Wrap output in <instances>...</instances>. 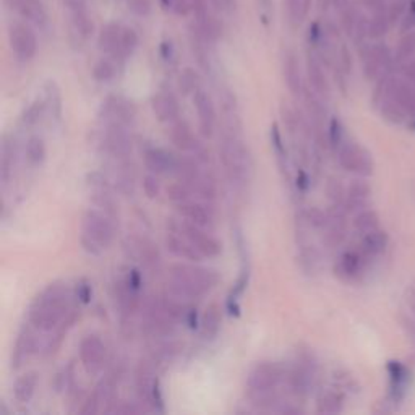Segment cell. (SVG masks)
Here are the masks:
<instances>
[{
  "label": "cell",
  "mask_w": 415,
  "mask_h": 415,
  "mask_svg": "<svg viewBox=\"0 0 415 415\" xmlns=\"http://www.w3.org/2000/svg\"><path fill=\"white\" fill-rule=\"evenodd\" d=\"M177 211L180 212L182 217H185L187 221L197 224L200 227H210L212 224L211 211L206 210V206L192 203V201H185V203L177 205Z\"/></svg>",
  "instance_id": "cb8c5ba5"
},
{
  "label": "cell",
  "mask_w": 415,
  "mask_h": 415,
  "mask_svg": "<svg viewBox=\"0 0 415 415\" xmlns=\"http://www.w3.org/2000/svg\"><path fill=\"white\" fill-rule=\"evenodd\" d=\"M302 96H304V103H305V108L308 111V116H310V121L315 123L317 127L322 125L323 118L326 116V109L324 106L322 104V101L318 99V96L315 93L308 91L304 88V93H302Z\"/></svg>",
  "instance_id": "4dcf8cb0"
},
{
  "label": "cell",
  "mask_w": 415,
  "mask_h": 415,
  "mask_svg": "<svg viewBox=\"0 0 415 415\" xmlns=\"http://www.w3.org/2000/svg\"><path fill=\"white\" fill-rule=\"evenodd\" d=\"M76 295H78V299L81 300V302H86L90 300V297H91V287L88 286V284H80L78 286V289H76Z\"/></svg>",
  "instance_id": "6f0895ef"
},
{
  "label": "cell",
  "mask_w": 415,
  "mask_h": 415,
  "mask_svg": "<svg viewBox=\"0 0 415 415\" xmlns=\"http://www.w3.org/2000/svg\"><path fill=\"white\" fill-rule=\"evenodd\" d=\"M114 219L104 211L88 210L83 216L81 244L86 252L99 255L101 250L108 248L114 240Z\"/></svg>",
  "instance_id": "277c9868"
},
{
  "label": "cell",
  "mask_w": 415,
  "mask_h": 415,
  "mask_svg": "<svg viewBox=\"0 0 415 415\" xmlns=\"http://www.w3.org/2000/svg\"><path fill=\"white\" fill-rule=\"evenodd\" d=\"M122 25L118 23H108L101 28L99 36H98V47L101 52H104L106 56H111L122 61L121 58V38H122Z\"/></svg>",
  "instance_id": "e0dca14e"
},
{
  "label": "cell",
  "mask_w": 415,
  "mask_h": 415,
  "mask_svg": "<svg viewBox=\"0 0 415 415\" xmlns=\"http://www.w3.org/2000/svg\"><path fill=\"white\" fill-rule=\"evenodd\" d=\"M219 159L230 179L235 182L250 180L253 161L240 133L222 130L219 136Z\"/></svg>",
  "instance_id": "3957f363"
},
{
  "label": "cell",
  "mask_w": 415,
  "mask_h": 415,
  "mask_svg": "<svg viewBox=\"0 0 415 415\" xmlns=\"http://www.w3.org/2000/svg\"><path fill=\"white\" fill-rule=\"evenodd\" d=\"M282 72H284V80H286L289 91L292 93L294 96H300V94L304 93V81H302L299 57L295 56L292 51H287L286 54H284Z\"/></svg>",
  "instance_id": "ffe728a7"
},
{
  "label": "cell",
  "mask_w": 415,
  "mask_h": 415,
  "mask_svg": "<svg viewBox=\"0 0 415 415\" xmlns=\"http://www.w3.org/2000/svg\"><path fill=\"white\" fill-rule=\"evenodd\" d=\"M143 328L153 337H168L175 328V319L172 318L163 305L161 299H148L143 304Z\"/></svg>",
  "instance_id": "5b68a950"
},
{
  "label": "cell",
  "mask_w": 415,
  "mask_h": 415,
  "mask_svg": "<svg viewBox=\"0 0 415 415\" xmlns=\"http://www.w3.org/2000/svg\"><path fill=\"white\" fill-rule=\"evenodd\" d=\"M34 324H25L16 336L14 352H11V369L19 370L38 347V336L33 329Z\"/></svg>",
  "instance_id": "5bb4252c"
},
{
  "label": "cell",
  "mask_w": 415,
  "mask_h": 415,
  "mask_svg": "<svg viewBox=\"0 0 415 415\" xmlns=\"http://www.w3.org/2000/svg\"><path fill=\"white\" fill-rule=\"evenodd\" d=\"M67 10L72 36L78 41L90 39L94 33V23L85 0H67Z\"/></svg>",
  "instance_id": "7c38bea8"
},
{
  "label": "cell",
  "mask_w": 415,
  "mask_h": 415,
  "mask_svg": "<svg viewBox=\"0 0 415 415\" xmlns=\"http://www.w3.org/2000/svg\"><path fill=\"white\" fill-rule=\"evenodd\" d=\"M169 136L174 146L179 148L180 151H193L198 145V141L193 136L188 123L185 121H182V118H175V121L170 122Z\"/></svg>",
  "instance_id": "603a6c76"
},
{
  "label": "cell",
  "mask_w": 415,
  "mask_h": 415,
  "mask_svg": "<svg viewBox=\"0 0 415 415\" xmlns=\"http://www.w3.org/2000/svg\"><path fill=\"white\" fill-rule=\"evenodd\" d=\"M128 9L132 14L138 16H148L151 14V2L150 0H127Z\"/></svg>",
  "instance_id": "c3c4849f"
},
{
  "label": "cell",
  "mask_w": 415,
  "mask_h": 415,
  "mask_svg": "<svg viewBox=\"0 0 415 415\" xmlns=\"http://www.w3.org/2000/svg\"><path fill=\"white\" fill-rule=\"evenodd\" d=\"M286 2L287 19L292 26H300L310 14L312 0H284Z\"/></svg>",
  "instance_id": "f1b7e54d"
},
{
  "label": "cell",
  "mask_w": 415,
  "mask_h": 415,
  "mask_svg": "<svg viewBox=\"0 0 415 415\" xmlns=\"http://www.w3.org/2000/svg\"><path fill=\"white\" fill-rule=\"evenodd\" d=\"M123 252L127 253L128 258L143 265L148 270H156L161 263V255H159L158 247L146 237L135 234L127 235L125 240H123Z\"/></svg>",
  "instance_id": "8992f818"
},
{
  "label": "cell",
  "mask_w": 415,
  "mask_h": 415,
  "mask_svg": "<svg viewBox=\"0 0 415 415\" xmlns=\"http://www.w3.org/2000/svg\"><path fill=\"white\" fill-rule=\"evenodd\" d=\"M165 193H168V198L170 201H174L175 205L179 203H185V201L190 200L192 197V190H190L185 183L183 182H175V183H170V185L165 188Z\"/></svg>",
  "instance_id": "f35d334b"
},
{
  "label": "cell",
  "mask_w": 415,
  "mask_h": 415,
  "mask_svg": "<svg viewBox=\"0 0 415 415\" xmlns=\"http://www.w3.org/2000/svg\"><path fill=\"white\" fill-rule=\"evenodd\" d=\"M44 103L46 108L51 111V116L58 121L62 117V93L54 80L44 83Z\"/></svg>",
  "instance_id": "83f0119b"
},
{
  "label": "cell",
  "mask_w": 415,
  "mask_h": 415,
  "mask_svg": "<svg viewBox=\"0 0 415 415\" xmlns=\"http://www.w3.org/2000/svg\"><path fill=\"white\" fill-rule=\"evenodd\" d=\"M143 190L145 195L150 200H154L159 197V182L156 179V174H150L143 177Z\"/></svg>",
  "instance_id": "7dc6e473"
},
{
  "label": "cell",
  "mask_w": 415,
  "mask_h": 415,
  "mask_svg": "<svg viewBox=\"0 0 415 415\" xmlns=\"http://www.w3.org/2000/svg\"><path fill=\"white\" fill-rule=\"evenodd\" d=\"M282 370L281 367L275 364V362H260L252 369L250 375H248V388L252 393H258V391H270L277 386L281 381Z\"/></svg>",
  "instance_id": "8fae6325"
},
{
  "label": "cell",
  "mask_w": 415,
  "mask_h": 415,
  "mask_svg": "<svg viewBox=\"0 0 415 415\" xmlns=\"http://www.w3.org/2000/svg\"><path fill=\"white\" fill-rule=\"evenodd\" d=\"M9 41L11 51L21 62H28L36 56L38 51V39L31 26L26 23L14 21L9 26Z\"/></svg>",
  "instance_id": "52a82bcc"
},
{
  "label": "cell",
  "mask_w": 415,
  "mask_h": 415,
  "mask_svg": "<svg viewBox=\"0 0 415 415\" xmlns=\"http://www.w3.org/2000/svg\"><path fill=\"white\" fill-rule=\"evenodd\" d=\"M341 136H342V127L337 118H333L331 121V127H329V141L333 146H337L341 143Z\"/></svg>",
  "instance_id": "11a10c76"
},
{
  "label": "cell",
  "mask_w": 415,
  "mask_h": 415,
  "mask_svg": "<svg viewBox=\"0 0 415 415\" xmlns=\"http://www.w3.org/2000/svg\"><path fill=\"white\" fill-rule=\"evenodd\" d=\"M159 2H161L164 10H170L172 11V7H174V0H159Z\"/></svg>",
  "instance_id": "94428289"
},
{
  "label": "cell",
  "mask_w": 415,
  "mask_h": 415,
  "mask_svg": "<svg viewBox=\"0 0 415 415\" xmlns=\"http://www.w3.org/2000/svg\"><path fill=\"white\" fill-rule=\"evenodd\" d=\"M305 219L312 227H317V229H322L329 224L328 215L319 210V208H308L305 212Z\"/></svg>",
  "instance_id": "ee69618b"
},
{
  "label": "cell",
  "mask_w": 415,
  "mask_h": 415,
  "mask_svg": "<svg viewBox=\"0 0 415 415\" xmlns=\"http://www.w3.org/2000/svg\"><path fill=\"white\" fill-rule=\"evenodd\" d=\"M38 372H26L16 378L14 384V396L16 401L21 402V404H26V402L31 401L38 386Z\"/></svg>",
  "instance_id": "d4e9b609"
},
{
  "label": "cell",
  "mask_w": 415,
  "mask_h": 415,
  "mask_svg": "<svg viewBox=\"0 0 415 415\" xmlns=\"http://www.w3.org/2000/svg\"><path fill=\"white\" fill-rule=\"evenodd\" d=\"M177 85H179V91L183 94V96H188V94L200 90V76L193 68L187 67V68H183L182 73L179 75V81H177Z\"/></svg>",
  "instance_id": "e575fe53"
},
{
  "label": "cell",
  "mask_w": 415,
  "mask_h": 415,
  "mask_svg": "<svg viewBox=\"0 0 415 415\" xmlns=\"http://www.w3.org/2000/svg\"><path fill=\"white\" fill-rule=\"evenodd\" d=\"M222 322V313L217 304H211L206 308L203 317H201V336L205 339H212L221 328Z\"/></svg>",
  "instance_id": "484cf974"
},
{
  "label": "cell",
  "mask_w": 415,
  "mask_h": 415,
  "mask_svg": "<svg viewBox=\"0 0 415 415\" xmlns=\"http://www.w3.org/2000/svg\"><path fill=\"white\" fill-rule=\"evenodd\" d=\"M46 111V103L43 101H34L33 104L28 106V109L25 111V114L21 117V122L25 127H33L41 121Z\"/></svg>",
  "instance_id": "74e56055"
},
{
  "label": "cell",
  "mask_w": 415,
  "mask_h": 415,
  "mask_svg": "<svg viewBox=\"0 0 415 415\" xmlns=\"http://www.w3.org/2000/svg\"><path fill=\"white\" fill-rule=\"evenodd\" d=\"M180 234L185 235L187 239L192 242L195 248L203 255V257L215 258L222 253V244L216 237L205 232L203 227L197 226V224L185 221L180 224Z\"/></svg>",
  "instance_id": "30bf717a"
},
{
  "label": "cell",
  "mask_w": 415,
  "mask_h": 415,
  "mask_svg": "<svg viewBox=\"0 0 415 415\" xmlns=\"http://www.w3.org/2000/svg\"><path fill=\"white\" fill-rule=\"evenodd\" d=\"M360 266H362V258L359 257V255L354 252H347L342 255L339 263L336 265L334 271L337 276L342 277V280H352V277L360 271Z\"/></svg>",
  "instance_id": "f546056e"
},
{
  "label": "cell",
  "mask_w": 415,
  "mask_h": 415,
  "mask_svg": "<svg viewBox=\"0 0 415 415\" xmlns=\"http://www.w3.org/2000/svg\"><path fill=\"white\" fill-rule=\"evenodd\" d=\"M409 4H411V0H394V2L391 4V7H388L389 21H397L402 19L409 9Z\"/></svg>",
  "instance_id": "bcb514c9"
},
{
  "label": "cell",
  "mask_w": 415,
  "mask_h": 415,
  "mask_svg": "<svg viewBox=\"0 0 415 415\" xmlns=\"http://www.w3.org/2000/svg\"><path fill=\"white\" fill-rule=\"evenodd\" d=\"M389 25L388 14H379V15H372V19L369 20V36L370 38H381L386 34Z\"/></svg>",
  "instance_id": "ab89813d"
},
{
  "label": "cell",
  "mask_w": 415,
  "mask_h": 415,
  "mask_svg": "<svg viewBox=\"0 0 415 415\" xmlns=\"http://www.w3.org/2000/svg\"><path fill=\"white\" fill-rule=\"evenodd\" d=\"M106 355L104 342L96 334H88L80 342V360L88 372H96Z\"/></svg>",
  "instance_id": "9a60e30c"
},
{
  "label": "cell",
  "mask_w": 415,
  "mask_h": 415,
  "mask_svg": "<svg viewBox=\"0 0 415 415\" xmlns=\"http://www.w3.org/2000/svg\"><path fill=\"white\" fill-rule=\"evenodd\" d=\"M190 44H192V52H193V57L197 58V63L205 70V72H210L211 70L210 56H208V49H206L208 41L201 36L197 25H192V28H190Z\"/></svg>",
  "instance_id": "4316f807"
},
{
  "label": "cell",
  "mask_w": 415,
  "mask_h": 415,
  "mask_svg": "<svg viewBox=\"0 0 415 415\" xmlns=\"http://www.w3.org/2000/svg\"><path fill=\"white\" fill-rule=\"evenodd\" d=\"M116 386H117V381H116L114 375L104 376L98 383V386L94 388L93 393L96 394L101 406H103V404H112V401H114V397H116Z\"/></svg>",
  "instance_id": "d6a6232c"
},
{
  "label": "cell",
  "mask_w": 415,
  "mask_h": 415,
  "mask_svg": "<svg viewBox=\"0 0 415 415\" xmlns=\"http://www.w3.org/2000/svg\"><path fill=\"white\" fill-rule=\"evenodd\" d=\"M193 104L200 118V130L205 138H211L216 127V109L210 94L203 90L193 93Z\"/></svg>",
  "instance_id": "4fadbf2b"
},
{
  "label": "cell",
  "mask_w": 415,
  "mask_h": 415,
  "mask_svg": "<svg viewBox=\"0 0 415 415\" xmlns=\"http://www.w3.org/2000/svg\"><path fill=\"white\" fill-rule=\"evenodd\" d=\"M354 224L362 232H372L376 226V216L373 212H362V215L355 217Z\"/></svg>",
  "instance_id": "f6af8a7d"
},
{
  "label": "cell",
  "mask_w": 415,
  "mask_h": 415,
  "mask_svg": "<svg viewBox=\"0 0 415 415\" xmlns=\"http://www.w3.org/2000/svg\"><path fill=\"white\" fill-rule=\"evenodd\" d=\"M307 76L317 94L323 98H329V83L323 72L322 61H319V57L313 51L308 52L307 56Z\"/></svg>",
  "instance_id": "44dd1931"
},
{
  "label": "cell",
  "mask_w": 415,
  "mask_h": 415,
  "mask_svg": "<svg viewBox=\"0 0 415 415\" xmlns=\"http://www.w3.org/2000/svg\"><path fill=\"white\" fill-rule=\"evenodd\" d=\"M342 406V399L336 393H324L318 397V412L322 414H334L339 412Z\"/></svg>",
  "instance_id": "8d00e7d4"
},
{
  "label": "cell",
  "mask_w": 415,
  "mask_h": 415,
  "mask_svg": "<svg viewBox=\"0 0 415 415\" xmlns=\"http://www.w3.org/2000/svg\"><path fill=\"white\" fill-rule=\"evenodd\" d=\"M72 375H73V365L65 367V369L58 373L56 379L57 391H63L70 386V383H72Z\"/></svg>",
  "instance_id": "681fc988"
},
{
  "label": "cell",
  "mask_w": 415,
  "mask_h": 415,
  "mask_svg": "<svg viewBox=\"0 0 415 415\" xmlns=\"http://www.w3.org/2000/svg\"><path fill=\"white\" fill-rule=\"evenodd\" d=\"M165 247L168 250L175 255V257L188 260V262H201L203 255H201L195 245L190 242L185 235H182L180 232H169L165 237Z\"/></svg>",
  "instance_id": "d6986e66"
},
{
  "label": "cell",
  "mask_w": 415,
  "mask_h": 415,
  "mask_svg": "<svg viewBox=\"0 0 415 415\" xmlns=\"http://www.w3.org/2000/svg\"><path fill=\"white\" fill-rule=\"evenodd\" d=\"M46 154H47V151H46L44 140L41 138V136H38V135L31 136V138H29L28 143H26V158H28V161L31 163L33 165H39V164L44 163Z\"/></svg>",
  "instance_id": "836d02e7"
},
{
  "label": "cell",
  "mask_w": 415,
  "mask_h": 415,
  "mask_svg": "<svg viewBox=\"0 0 415 415\" xmlns=\"http://www.w3.org/2000/svg\"><path fill=\"white\" fill-rule=\"evenodd\" d=\"M326 193H328L329 200H333L334 203H339V201L342 200V187L339 180L329 179L328 185H326Z\"/></svg>",
  "instance_id": "816d5d0a"
},
{
  "label": "cell",
  "mask_w": 415,
  "mask_h": 415,
  "mask_svg": "<svg viewBox=\"0 0 415 415\" xmlns=\"http://www.w3.org/2000/svg\"><path fill=\"white\" fill-rule=\"evenodd\" d=\"M271 141H272V146H275V150L277 153V156L284 158V153H286V150H284L281 132H280V128H277L276 123H272V127H271Z\"/></svg>",
  "instance_id": "f5cc1de1"
},
{
  "label": "cell",
  "mask_w": 415,
  "mask_h": 415,
  "mask_svg": "<svg viewBox=\"0 0 415 415\" xmlns=\"http://www.w3.org/2000/svg\"><path fill=\"white\" fill-rule=\"evenodd\" d=\"M117 58L114 57H103L99 58V61L94 63L93 67V76L96 81L101 83H106V81H111L114 78L116 73H117Z\"/></svg>",
  "instance_id": "1f68e13d"
},
{
  "label": "cell",
  "mask_w": 415,
  "mask_h": 415,
  "mask_svg": "<svg viewBox=\"0 0 415 415\" xmlns=\"http://www.w3.org/2000/svg\"><path fill=\"white\" fill-rule=\"evenodd\" d=\"M384 244H386V237H384L381 232H369L364 239V248L367 253H379L384 248Z\"/></svg>",
  "instance_id": "7bdbcfd3"
},
{
  "label": "cell",
  "mask_w": 415,
  "mask_h": 415,
  "mask_svg": "<svg viewBox=\"0 0 415 415\" xmlns=\"http://www.w3.org/2000/svg\"><path fill=\"white\" fill-rule=\"evenodd\" d=\"M339 161L344 169L357 170L362 172V174H369L372 168L369 156L354 145H346L341 148Z\"/></svg>",
  "instance_id": "7402d4cb"
},
{
  "label": "cell",
  "mask_w": 415,
  "mask_h": 415,
  "mask_svg": "<svg viewBox=\"0 0 415 415\" xmlns=\"http://www.w3.org/2000/svg\"><path fill=\"white\" fill-rule=\"evenodd\" d=\"M364 5L372 15L388 14V7L386 4H384V0H364Z\"/></svg>",
  "instance_id": "db71d44e"
},
{
  "label": "cell",
  "mask_w": 415,
  "mask_h": 415,
  "mask_svg": "<svg viewBox=\"0 0 415 415\" xmlns=\"http://www.w3.org/2000/svg\"><path fill=\"white\" fill-rule=\"evenodd\" d=\"M415 51V31H409L399 44V56L409 57Z\"/></svg>",
  "instance_id": "f907efd6"
},
{
  "label": "cell",
  "mask_w": 415,
  "mask_h": 415,
  "mask_svg": "<svg viewBox=\"0 0 415 415\" xmlns=\"http://www.w3.org/2000/svg\"><path fill=\"white\" fill-rule=\"evenodd\" d=\"M70 290L62 282H52L34 297L29 307V323L34 328L51 331L72 310Z\"/></svg>",
  "instance_id": "7a4b0ae2"
},
{
  "label": "cell",
  "mask_w": 415,
  "mask_h": 415,
  "mask_svg": "<svg viewBox=\"0 0 415 415\" xmlns=\"http://www.w3.org/2000/svg\"><path fill=\"white\" fill-rule=\"evenodd\" d=\"M281 116H282V122L286 125L289 133H295L297 130H300V116L299 112H295L287 103L281 104Z\"/></svg>",
  "instance_id": "60d3db41"
},
{
  "label": "cell",
  "mask_w": 415,
  "mask_h": 415,
  "mask_svg": "<svg viewBox=\"0 0 415 415\" xmlns=\"http://www.w3.org/2000/svg\"><path fill=\"white\" fill-rule=\"evenodd\" d=\"M389 373L391 379H393V389L394 393H401L406 386L407 381V372L402 365L397 364V362H391L389 364Z\"/></svg>",
  "instance_id": "b9f144b4"
},
{
  "label": "cell",
  "mask_w": 415,
  "mask_h": 415,
  "mask_svg": "<svg viewBox=\"0 0 415 415\" xmlns=\"http://www.w3.org/2000/svg\"><path fill=\"white\" fill-rule=\"evenodd\" d=\"M151 108L161 122H172L179 118V101L170 91H159L151 98Z\"/></svg>",
  "instance_id": "ac0fdd59"
},
{
  "label": "cell",
  "mask_w": 415,
  "mask_h": 415,
  "mask_svg": "<svg viewBox=\"0 0 415 415\" xmlns=\"http://www.w3.org/2000/svg\"><path fill=\"white\" fill-rule=\"evenodd\" d=\"M221 275L216 270L192 265H174L169 271L168 290L172 297L182 302L200 299L208 290L215 289Z\"/></svg>",
  "instance_id": "6da1fadb"
},
{
  "label": "cell",
  "mask_w": 415,
  "mask_h": 415,
  "mask_svg": "<svg viewBox=\"0 0 415 415\" xmlns=\"http://www.w3.org/2000/svg\"><path fill=\"white\" fill-rule=\"evenodd\" d=\"M135 104L122 96H108L99 109V118L104 123H122L127 127L135 121Z\"/></svg>",
  "instance_id": "ba28073f"
},
{
  "label": "cell",
  "mask_w": 415,
  "mask_h": 415,
  "mask_svg": "<svg viewBox=\"0 0 415 415\" xmlns=\"http://www.w3.org/2000/svg\"><path fill=\"white\" fill-rule=\"evenodd\" d=\"M103 148L111 156L117 159L128 158L132 154L133 143L127 132L125 125L122 123H106L103 135Z\"/></svg>",
  "instance_id": "9c48e42d"
},
{
  "label": "cell",
  "mask_w": 415,
  "mask_h": 415,
  "mask_svg": "<svg viewBox=\"0 0 415 415\" xmlns=\"http://www.w3.org/2000/svg\"><path fill=\"white\" fill-rule=\"evenodd\" d=\"M297 187L300 190H307L308 188V177L304 170H299V177H297Z\"/></svg>",
  "instance_id": "91938a15"
},
{
  "label": "cell",
  "mask_w": 415,
  "mask_h": 415,
  "mask_svg": "<svg viewBox=\"0 0 415 415\" xmlns=\"http://www.w3.org/2000/svg\"><path fill=\"white\" fill-rule=\"evenodd\" d=\"M161 51H163V57L165 58V61H170L172 51H174V47H172L170 41H164V43L161 44Z\"/></svg>",
  "instance_id": "680465c9"
},
{
  "label": "cell",
  "mask_w": 415,
  "mask_h": 415,
  "mask_svg": "<svg viewBox=\"0 0 415 415\" xmlns=\"http://www.w3.org/2000/svg\"><path fill=\"white\" fill-rule=\"evenodd\" d=\"M138 34L133 28L123 26L122 28V38H121V58H127L133 54L138 47Z\"/></svg>",
  "instance_id": "d590c367"
},
{
  "label": "cell",
  "mask_w": 415,
  "mask_h": 415,
  "mask_svg": "<svg viewBox=\"0 0 415 415\" xmlns=\"http://www.w3.org/2000/svg\"><path fill=\"white\" fill-rule=\"evenodd\" d=\"M177 156L163 148H150L145 151V165L151 174H169L174 172Z\"/></svg>",
  "instance_id": "2e32d148"
},
{
  "label": "cell",
  "mask_w": 415,
  "mask_h": 415,
  "mask_svg": "<svg viewBox=\"0 0 415 415\" xmlns=\"http://www.w3.org/2000/svg\"><path fill=\"white\" fill-rule=\"evenodd\" d=\"M111 412H114V414H140V412H143V409H140L138 406H135V404H130V402H121V406L112 409Z\"/></svg>",
  "instance_id": "9f6ffc18"
}]
</instances>
